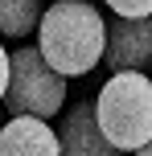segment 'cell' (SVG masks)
Segmentation results:
<instances>
[{"label":"cell","instance_id":"obj_1","mask_svg":"<svg viewBox=\"0 0 152 156\" xmlns=\"http://www.w3.org/2000/svg\"><path fill=\"white\" fill-rule=\"evenodd\" d=\"M37 49L62 78H82L95 66H103L107 16L90 0H54L41 16Z\"/></svg>","mask_w":152,"mask_h":156},{"label":"cell","instance_id":"obj_2","mask_svg":"<svg viewBox=\"0 0 152 156\" xmlns=\"http://www.w3.org/2000/svg\"><path fill=\"white\" fill-rule=\"evenodd\" d=\"M95 119L103 136L123 152H140L152 144V74H111L95 94Z\"/></svg>","mask_w":152,"mask_h":156},{"label":"cell","instance_id":"obj_3","mask_svg":"<svg viewBox=\"0 0 152 156\" xmlns=\"http://www.w3.org/2000/svg\"><path fill=\"white\" fill-rule=\"evenodd\" d=\"M66 107V78L45 62L37 45L12 49V78H8L4 111L8 115H37L49 119Z\"/></svg>","mask_w":152,"mask_h":156},{"label":"cell","instance_id":"obj_4","mask_svg":"<svg viewBox=\"0 0 152 156\" xmlns=\"http://www.w3.org/2000/svg\"><path fill=\"white\" fill-rule=\"evenodd\" d=\"M103 70H152V16H115L107 21V54Z\"/></svg>","mask_w":152,"mask_h":156},{"label":"cell","instance_id":"obj_5","mask_svg":"<svg viewBox=\"0 0 152 156\" xmlns=\"http://www.w3.org/2000/svg\"><path fill=\"white\" fill-rule=\"evenodd\" d=\"M58 136H62V156H132L103 136V127L95 119V103H87V99L66 107V119L58 127Z\"/></svg>","mask_w":152,"mask_h":156},{"label":"cell","instance_id":"obj_6","mask_svg":"<svg viewBox=\"0 0 152 156\" xmlns=\"http://www.w3.org/2000/svg\"><path fill=\"white\" fill-rule=\"evenodd\" d=\"M0 156H62V136L49 119L12 115L0 127Z\"/></svg>","mask_w":152,"mask_h":156},{"label":"cell","instance_id":"obj_7","mask_svg":"<svg viewBox=\"0 0 152 156\" xmlns=\"http://www.w3.org/2000/svg\"><path fill=\"white\" fill-rule=\"evenodd\" d=\"M45 0H0V37H29L41 29L45 16Z\"/></svg>","mask_w":152,"mask_h":156},{"label":"cell","instance_id":"obj_8","mask_svg":"<svg viewBox=\"0 0 152 156\" xmlns=\"http://www.w3.org/2000/svg\"><path fill=\"white\" fill-rule=\"evenodd\" d=\"M115 16H152V0H107Z\"/></svg>","mask_w":152,"mask_h":156},{"label":"cell","instance_id":"obj_9","mask_svg":"<svg viewBox=\"0 0 152 156\" xmlns=\"http://www.w3.org/2000/svg\"><path fill=\"white\" fill-rule=\"evenodd\" d=\"M8 78H12V54L0 45V107H4V94H8Z\"/></svg>","mask_w":152,"mask_h":156},{"label":"cell","instance_id":"obj_10","mask_svg":"<svg viewBox=\"0 0 152 156\" xmlns=\"http://www.w3.org/2000/svg\"><path fill=\"white\" fill-rule=\"evenodd\" d=\"M132 156H152V144H144V148H140V152H132Z\"/></svg>","mask_w":152,"mask_h":156},{"label":"cell","instance_id":"obj_11","mask_svg":"<svg viewBox=\"0 0 152 156\" xmlns=\"http://www.w3.org/2000/svg\"><path fill=\"white\" fill-rule=\"evenodd\" d=\"M0 127H4V123H0Z\"/></svg>","mask_w":152,"mask_h":156}]
</instances>
